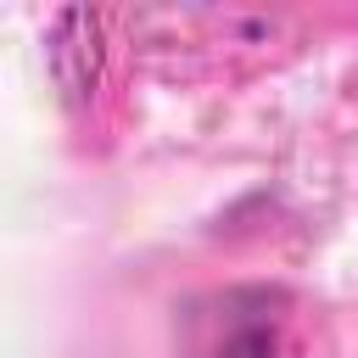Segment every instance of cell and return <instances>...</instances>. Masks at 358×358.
Masks as SVG:
<instances>
[{"mask_svg": "<svg viewBox=\"0 0 358 358\" xmlns=\"http://www.w3.org/2000/svg\"><path fill=\"white\" fill-rule=\"evenodd\" d=\"M291 296L280 285H224L179 308L173 352L179 358H280Z\"/></svg>", "mask_w": 358, "mask_h": 358, "instance_id": "cell-1", "label": "cell"}, {"mask_svg": "<svg viewBox=\"0 0 358 358\" xmlns=\"http://www.w3.org/2000/svg\"><path fill=\"white\" fill-rule=\"evenodd\" d=\"M45 62H50V78H56L62 101L67 106H84L95 95V84H101V17L84 11V6L56 11Z\"/></svg>", "mask_w": 358, "mask_h": 358, "instance_id": "cell-2", "label": "cell"}]
</instances>
